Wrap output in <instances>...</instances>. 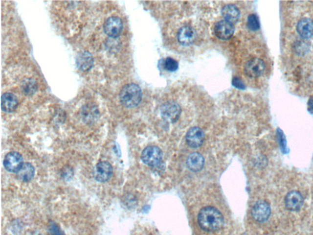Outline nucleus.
Here are the masks:
<instances>
[{"mask_svg":"<svg viewBox=\"0 0 313 235\" xmlns=\"http://www.w3.org/2000/svg\"><path fill=\"white\" fill-rule=\"evenodd\" d=\"M198 222L201 229L205 232H215L224 227V215L216 208L205 207L200 211Z\"/></svg>","mask_w":313,"mask_h":235,"instance_id":"nucleus-1","label":"nucleus"},{"mask_svg":"<svg viewBox=\"0 0 313 235\" xmlns=\"http://www.w3.org/2000/svg\"><path fill=\"white\" fill-rule=\"evenodd\" d=\"M121 104L127 108H134L140 104L142 92L140 87L135 83H129L122 88L119 93Z\"/></svg>","mask_w":313,"mask_h":235,"instance_id":"nucleus-2","label":"nucleus"},{"mask_svg":"<svg viewBox=\"0 0 313 235\" xmlns=\"http://www.w3.org/2000/svg\"><path fill=\"white\" fill-rule=\"evenodd\" d=\"M141 158L142 161L146 165L156 167V166L160 165L162 162V151L157 146H149L146 147L142 152Z\"/></svg>","mask_w":313,"mask_h":235,"instance_id":"nucleus-3","label":"nucleus"},{"mask_svg":"<svg viewBox=\"0 0 313 235\" xmlns=\"http://www.w3.org/2000/svg\"><path fill=\"white\" fill-rule=\"evenodd\" d=\"M23 157L16 151L7 153L4 159L5 169L9 172L17 173L23 165Z\"/></svg>","mask_w":313,"mask_h":235,"instance_id":"nucleus-4","label":"nucleus"},{"mask_svg":"<svg viewBox=\"0 0 313 235\" xmlns=\"http://www.w3.org/2000/svg\"><path fill=\"white\" fill-rule=\"evenodd\" d=\"M113 168L112 164L107 161L99 162L95 166L93 175L95 180L100 183H105L112 178Z\"/></svg>","mask_w":313,"mask_h":235,"instance_id":"nucleus-5","label":"nucleus"},{"mask_svg":"<svg viewBox=\"0 0 313 235\" xmlns=\"http://www.w3.org/2000/svg\"><path fill=\"white\" fill-rule=\"evenodd\" d=\"M271 209L270 205L265 201H258L252 208L251 214L254 220L258 222L266 221L270 217Z\"/></svg>","mask_w":313,"mask_h":235,"instance_id":"nucleus-6","label":"nucleus"},{"mask_svg":"<svg viewBox=\"0 0 313 235\" xmlns=\"http://www.w3.org/2000/svg\"><path fill=\"white\" fill-rule=\"evenodd\" d=\"M181 109L175 102H168L161 107V115L163 119L169 122H175L180 117Z\"/></svg>","mask_w":313,"mask_h":235,"instance_id":"nucleus-7","label":"nucleus"},{"mask_svg":"<svg viewBox=\"0 0 313 235\" xmlns=\"http://www.w3.org/2000/svg\"><path fill=\"white\" fill-rule=\"evenodd\" d=\"M123 24L121 19L117 17H110L105 21L104 30L108 36L112 38H116L122 33Z\"/></svg>","mask_w":313,"mask_h":235,"instance_id":"nucleus-8","label":"nucleus"},{"mask_svg":"<svg viewBox=\"0 0 313 235\" xmlns=\"http://www.w3.org/2000/svg\"><path fill=\"white\" fill-rule=\"evenodd\" d=\"M265 68V63L263 60L259 58H253L246 64L244 71L248 77L256 78L263 74Z\"/></svg>","mask_w":313,"mask_h":235,"instance_id":"nucleus-9","label":"nucleus"},{"mask_svg":"<svg viewBox=\"0 0 313 235\" xmlns=\"http://www.w3.org/2000/svg\"><path fill=\"white\" fill-rule=\"evenodd\" d=\"M204 133L198 127H193L188 130L185 140L188 146L192 148H199L204 141Z\"/></svg>","mask_w":313,"mask_h":235,"instance_id":"nucleus-10","label":"nucleus"},{"mask_svg":"<svg viewBox=\"0 0 313 235\" xmlns=\"http://www.w3.org/2000/svg\"><path fill=\"white\" fill-rule=\"evenodd\" d=\"M82 121L87 124H93L98 121L100 117V112L97 106L94 104H88L83 105L80 110Z\"/></svg>","mask_w":313,"mask_h":235,"instance_id":"nucleus-11","label":"nucleus"},{"mask_svg":"<svg viewBox=\"0 0 313 235\" xmlns=\"http://www.w3.org/2000/svg\"><path fill=\"white\" fill-rule=\"evenodd\" d=\"M235 28L234 24L226 21L218 22L215 24L214 33L218 38L222 40H227L231 38L234 33Z\"/></svg>","mask_w":313,"mask_h":235,"instance_id":"nucleus-12","label":"nucleus"},{"mask_svg":"<svg viewBox=\"0 0 313 235\" xmlns=\"http://www.w3.org/2000/svg\"><path fill=\"white\" fill-rule=\"evenodd\" d=\"M285 203L288 210L292 212L298 211L303 204V196L298 191H291L286 196Z\"/></svg>","mask_w":313,"mask_h":235,"instance_id":"nucleus-13","label":"nucleus"},{"mask_svg":"<svg viewBox=\"0 0 313 235\" xmlns=\"http://www.w3.org/2000/svg\"><path fill=\"white\" fill-rule=\"evenodd\" d=\"M197 37V33L190 26H182L179 29L178 33V40L179 43L183 46H190L194 43Z\"/></svg>","mask_w":313,"mask_h":235,"instance_id":"nucleus-14","label":"nucleus"},{"mask_svg":"<svg viewBox=\"0 0 313 235\" xmlns=\"http://www.w3.org/2000/svg\"><path fill=\"white\" fill-rule=\"evenodd\" d=\"M297 31L303 39H308L313 36V21L309 18H303L298 22Z\"/></svg>","mask_w":313,"mask_h":235,"instance_id":"nucleus-15","label":"nucleus"},{"mask_svg":"<svg viewBox=\"0 0 313 235\" xmlns=\"http://www.w3.org/2000/svg\"><path fill=\"white\" fill-rule=\"evenodd\" d=\"M94 58L89 51H82L78 54L76 58V65L80 70L88 71L92 68L94 65Z\"/></svg>","mask_w":313,"mask_h":235,"instance_id":"nucleus-16","label":"nucleus"},{"mask_svg":"<svg viewBox=\"0 0 313 235\" xmlns=\"http://www.w3.org/2000/svg\"><path fill=\"white\" fill-rule=\"evenodd\" d=\"M186 164L190 170L193 172H198L204 167V158L200 153L195 152L188 156Z\"/></svg>","mask_w":313,"mask_h":235,"instance_id":"nucleus-17","label":"nucleus"},{"mask_svg":"<svg viewBox=\"0 0 313 235\" xmlns=\"http://www.w3.org/2000/svg\"><path fill=\"white\" fill-rule=\"evenodd\" d=\"M19 101L16 95L6 93L1 95V109L6 113L14 112L18 106Z\"/></svg>","mask_w":313,"mask_h":235,"instance_id":"nucleus-18","label":"nucleus"},{"mask_svg":"<svg viewBox=\"0 0 313 235\" xmlns=\"http://www.w3.org/2000/svg\"><path fill=\"white\" fill-rule=\"evenodd\" d=\"M222 14L225 21L232 24L239 21L241 15L239 9L234 4H227L223 7Z\"/></svg>","mask_w":313,"mask_h":235,"instance_id":"nucleus-19","label":"nucleus"},{"mask_svg":"<svg viewBox=\"0 0 313 235\" xmlns=\"http://www.w3.org/2000/svg\"><path fill=\"white\" fill-rule=\"evenodd\" d=\"M17 174L20 180L23 182H28L33 180L35 175V168L31 163H25Z\"/></svg>","mask_w":313,"mask_h":235,"instance_id":"nucleus-20","label":"nucleus"},{"mask_svg":"<svg viewBox=\"0 0 313 235\" xmlns=\"http://www.w3.org/2000/svg\"><path fill=\"white\" fill-rule=\"evenodd\" d=\"M21 89L24 94L32 95L38 90V84L33 78H25L22 81Z\"/></svg>","mask_w":313,"mask_h":235,"instance_id":"nucleus-21","label":"nucleus"},{"mask_svg":"<svg viewBox=\"0 0 313 235\" xmlns=\"http://www.w3.org/2000/svg\"><path fill=\"white\" fill-rule=\"evenodd\" d=\"M247 26L251 31H258L260 28L258 17L256 14H250L247 19Z\"/></svg>","mask_w":313,"mask_h":235,"instance_id":"nucleus-22","label":"nucleus"},{"mask_svg":"<svg viewBox=\"0 0 313 235\" xmlns=\"http://www.w3.org/2000/svg\"><path fill=\"white\" fill-rule=\"evenodd\" d=\"M310 47L307 43L303 41H298L295 44V50L298 55H305L309 50Z\"/></svg>","mask_w":313,"mask_h":235,"instance_id":"nucleus-23","label":"nucleus"},{"mask_svg":"<svg viewBox=\"0 0 313 235\" xmlns=\"http://www.w3.org/2000/svg\"><path fill=\"white\" fill-rule=\"evenodd\" d=\"M48 235H66L56 222L51 221L48 225Z\"/></svg>","mask_w":313,"mask_h":235,"instance_id":"nucleus-24","label":"nucleus"},{"mask_svg":"<svg viewBox=\"0 0 313 235\" xmlns=\"http://www.w3.org/2000/svg\"><path fill=\"white\" fill-rule=\"evenodd\" d=\"M163 65L165 70L170 71V72H174V71L178 70L179 67L177 61L171 58H166L164 61Z\"/></svg>","mask_w":313,"mask_h":235,"instance_id":"nucleus-25","label":"nucleus"},{"mask_svg":"<svg viewBox=\"0 0 313 235\" xmlns=\"http://www.w3.org/2000/svg\"><path fill=\"white\" fill-rule=\"evenodd\" d=\"M277 135L278 139V143L280 144V148L283 153H286L288 151L287 147H286V141L283 132L281 130L278 129Z\"/></svg>","mask_w":313,"mask_h":235,"instance_id":"nucleus-26","label":"nucleus"},{"mask_svg":"<svg viewBox=\"0 0 313 235\" xmlns=\"http://www.w3.org/2000/svg\"><path fill=\"white\" fill-rule=\"evenodd\" d=\"M232 85H233L235 88L239 90H245L246 88L244 82H242L239 78L236 77L232 78Z\"/></svg>","mask_w":313,"mask_h":235,"instance_id":"nucleus-27","label":"nucleus"},{"mask_svg":"<svg viewBox=\"0 0 313 235\" xmlns=\"http://www.w3.org/2000/svg\"><path fill=\"white\" fill-rule=\"evenodd\" d=\"M308 105L310 111L313 112V95L311 96L308 100Z\"/></svg>","mask_w":313,"mask_h":235,"instance_id":"nucleus-28","label":"nucleus"},{"mask_svg":"<svg viewBox=\"0 0 313 235\" xmlns=\"http://www.w3.org/2000/svg\"><path fill=\"white\" fill-rule=\"evenodd\" d=\"M42 235L40 234V232L36 231V232H31L30 235Z\"/></svg>","mask_w":313,"mask_h":235,"instance_id":"nucleus-29","label":"nucleus"}]
</instances>
